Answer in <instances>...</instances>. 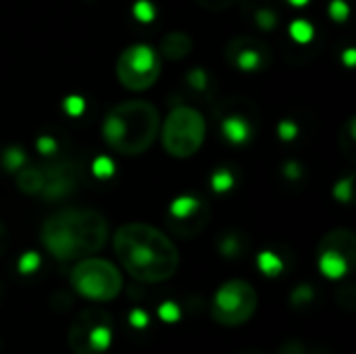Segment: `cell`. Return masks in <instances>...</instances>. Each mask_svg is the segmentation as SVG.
Listing matches in <instances>:
<instances>
[{
    "mask_svg": "<svg viewBox=\"0 0 356 354\" xmlns=\"http://www.w3.org/2000/svg\"><path fill=\"white\" fill-rule=\"evenodd\" d=\"M169 217H171V227L179 236L188 238L198 234L202 225L209 221V209L204 207L202 200L194 196H179L171 202Z\"/></svg>",
    "mask_w": 356,
    "mask_h": 354,
    "instance_id": "8fae6325",
    "label": "cell"
},
{
    "mask_svg": "<svg viewBox=\"0 0 356 354\" xmlns=\"http://www.w3.org/2000/svg\"><path fill=\"white\" fill-rule=\"evenodd\" d=\"M92 169H94V175H96V177H111V175H113V171H115V165H113V161H111V159L100 156V159H96V161H94Z\"/></svg>",
    "mask_w": 356,
    "mask_h": 354,
    "instance_id": "7402d4cb",
    "label": "cell"
},
{
    "mask_svg": "<svg viewBox=\"0 0 356 354\" xmlns=\"http://www.w3.org/2000/svg\"><path fill=\"white\" fill-rule=\"evenodd\" d=\"M286 175H288V177H298V175H300V167H298L296 163L286 165Z\"/></svg>",
    "mask_w": 356,
    "mask_h": 354,
    "instance_id": "d590c367",
    "label": "cell"
},
{
    "mask_svg": "<svg viewBox=\"0 0 356 354\" xmlns=\"http://www.w3.org/2000/svg\"><path fill=\"white\" fill-rule=\"evenodd\" d=\"M290 35H292L296 42L307 44V42H311V40H313L315 29H313V25H311L309 21H305V19H296V21L290 25Z\"/></svg>",
    "mask_w": 356,
    "mask_h": 354,
    "instance_id": "e0dca14e",
    "label": "cell"
},
{
    "mask_svg": "<svg viewBox=\"0 0 356 354\" xmlns=\"http://www.w3.org/2000/svg\"><path fill=\"white\" fill-rule=\"evenodd\" d=\"M54 148H56V142H54L50 136H42V138L38 140V150H40V152H44V154H52V152H54Z\"/></svg>",
    "mask_w": 356,
    "mask_h": 354,
    "instance_id": "f546056e",
    "label": "cell"
},
{
    "mask_svg": "<svg viewBox=\"0 0 356 354\" xmlns=\"http://www.w3.org/2000/svg\"><path fill=\"white\" fill-rule=\"evenodd\" d=\"M163 146L175 159L194 156L207 138V121L192 106H175L163 123Z\"/></svg>",
    "mask_w": 356,
    "mask_h": 354,
    "instance_id": "5b68a950",
    "label": "cell"
},
{
    "mask_svg": "<svg viewBox=\"0 0 356 354\" xmlns=\"http://www.w3.org/2000/svg\"><path fill=\"white\" fill-rule=\"evenodd\" d=\"M198 4L207 6V8H213V10H219V8H227L232 6L236 0H196Z\"/></svg>",
    "mask_w": 356,
    "mask_h": 354,
    "instance_id": "4dcf8cb0",
    "label": "cell"
},
{
    "mask_svg": "<svg viewBox=\"0 0 356 354\" xmlns=\"http://www.w3.org/2000/svg\"><path fill=\"white\" fill-rule=\"evenodd\" d=\"M353 184H355L353 177L340 179V182L334 186V198L340 200V202H344V204H348V202L353 200Z\"/></svg>",
    "mask_w": 356,
    "mask_h": 354,
    "instance_id": "ffe728a7",
    "label": "cell"
},
{
    "mask_svg": "<svg viewBox=\"0 0 356 354\" xmlns=\"http://www.w3.org/2000/svg\"><path fill=\"white\" fill-rule=\"evenodd\" d=\"M188 79H190V83H194V88H204V83H207V75L200 69H196Z\"/></svg>",
    "mask_w": 356,
    "mask_h": 354,
    "instance_id": "1f68e13d",
    "label": "cell"
},
{
    "mask_svg": "<svg viewBox=\"0 0 356 354\" xmlns=\"http://www.w3.org/2000/svg\"><path fill=\"white\" fill-rule=\"evenodd\" d=\"M290 2H292L294 6H302V4H307L309 0H290Z\"/></svg>",
    "mask_w": 356,
    "mask_h": 354,
    "instance_id": "8d00e7d4",
    "label": "cell"
},
{
    "mask_svg": "<svg viewBox=\"0 0 356 354\" xmlns=\"http://www.w3.org/2000/svg\"><path fill=\"white\" fill-rule=\"evenodd\" d=\"M159 317H161L163 321H167V323L177 321V319H179V309H177V305H173V303H165V305H161V309H159Z\"/></svg>",
    "mask_w": 356,
    "mask_h": 354,
    "instance_id": "484cf974",
    "label": "cell"
},
{
    "mask_svg": "<svg viewBox=\"0 0 356 354\" xmlns=\"http://www.w3.org/2000/svg\"><path fill=\"white\" fill-rule=\"evenodd\" d=\"M113 248L121 267L138 282L161 284L179 267V250L173 240L148 223H125L113 236Z\"/></svg>",
    "mask_w": 356,
    "mask_h": 354,
    "instance_id": "6da1fadb",
    "label": "cell"
},
{
    "mask_svg": "<svg viewBox=\"0 0 356 354\" xmlns=\"http://www.w3.org/2000/svg\"><path fill=\"white\" fill-rule=\"evenodd\" d=\"M311 300H313V288L311 286H300L292 294V303L294 305H302V303H311Z\"/></svg>",
    "mask_w": 356,
    "mask_h": 354,
    "instance_id": "83f0119b",
    "label": "cell"
},
{
    "mask_svg": "<svg viewBox=\"0 0 356 354\" xmlns=\"http://www.w3.org/2000/svg\"><path fill=\"white\" fill-rule=\"evenodd\" d=\"M44 188H42V196L46 200H58V198H65L69 196L73 190H75V173L69 165L60 163V165H54L50 169H44Z\"/></svg>",
    "mask_w": 356,
    "mask_h": 354,
    "instance_id": "7c38bea8",
    "label": "cell"
},
{
    "mask_svg": "<svg viewBox=\"0 0 356 354\" xmlns=\"http://www.w3.org/2000/svg\"><path fill=\"white\" fill-rule=\"evenodd\" d=\"M342 58H344V63H346L348 67H353V65H355V61H356V50H355V48H348V50L344 52V56H342Z\"/></svg>",
    "mask_w": 356,
    "mask_h": 354,
    "instance_id": "e575fe53",
    "label": "cell"
},
{
    "mask_svg": "<svg viewBox=\"0 0 356 354\" xmlns=\"http://www.w3.org/2000/svg\"><path fill=\"white\" fill-rule=\"evenodd\" d=\"M71 286L79 296L92 303H108L121 294L123 275L111 261L86 257L75 263L71 271Z\"/></svg>",
    "mask_w": 356,
    "mask_h": 354,
    "instance_id": "277c9868",
    "label": "cell"
},
{
    "mask_svg": "<svg viewBox=\"0 0 356 354\" xmlns=\"http://www.w3.org/2000/svg\"><path fill=\"white\" fill-rule=\"evenodd\" d=\"M257 265H259V269H261L265 275H269V277H277V275L284 271L282 259H280L275 252H271V250H263V252L259 255V259H257Z\"/></svg>",
    "mask_w": 356,
    "mask_h": 354,
    "instance_id": "2e32d148",
    "label": "cell"
},
{
    "mask_svg": "<svg viewBox=\"0 0 356 354\" xmlns=\"http://www.w3.org/2000/svg\"><path fill=\"white\" fill-rule=\"evenodd\" d=\"M67 342L75 354L106 353L113 342V317L102 309L79 311L71 321Z\"/></svg>",
    "mask_w": 356,
    "mask_h": 354,
    "instance_id": "52a82bcc",
    "label": "cell"
},
{
    "mask_svg": "<svg viewBox=\"0 0 356 354\" xmlns=\"http://www.w3.org/2000/svg\"><path fill=\"white\" fill-rule=\"evenodd\" d=\"M25 163V154L21 148H6L2 152V167L10 173H17Z\"/></svg>",
    "mask_w": 356,
    "mask_h": 354,
    "instance_id": "ac0fdd59",
    "label": "cell"
},
{
    "mask_svg": "<svg viewBox=\"0 0 356 354\" xmlns=\"http://www.w3.org/2000/svg\"><path fill=\"white\" fill-rule=\"evenodd\" d=\"M277 131H280L282 140H294V138L298 136V127H296V123H294V121H290V119L282 121Z\"/></svg>",
    "mask_w": 356,
    "mask_h": 354,
    "instance_id": "4316f807",
    "label": "cell"
},
{
    "mask_svg": "<svg viewBox=\"0 0 356 354\" xmlns=\"http://www.w3.org/2000/svg\"><path fill=\"white\" fill-rule=\"evenodd\" d=\"M227 61L242 71H263L269 67L273 54L271 48L254 38H234L225 48Z\"/></svg>",
    "mask_w": 356,
    "mask_h": 354,
    "instance_id": "30bf717a",
    "label": "cell"
},
{
    "mask_svg": "<svg viewBox=\"0 0 356 354\" xmlns=\"http://www.w3.org/2000/svg\"><path fill=\"white\" fill-rule=\"evenodd\" d=\"M134 13H136V17H138L140 21L148 23V21H152V17H154V6H152L148 0H138L136 6H134Z\"/></svg>",
    "mask_w": 356,
    "mask_h": 354,
    "instance_id": "603a6c76",
    "label": "cell"
},
{
    "mask_svg": "<svg viewBox=\"0 0 356 354\" xmlns=\"http://www.w3.org/2000/svg\"><path fill=\"white\" fill-rule=\"evenodd\" d=\"M40 240L54 259L81 261L104 248L108 221L94 209H60L42 223Z\"/></svg>",
    "mask_w": 356,
    "mask_h": 354,
    "instance_id": "7a4b0ae2",
    "label": "cell"
},
{
    "mask_svg": "<svg viewBox=\"0 0 356 354\" xmlns=\"http://www.w3.org/2000/svg\"><path fill=\"white\" fill-rule=\"evenodd\" d=\"M356 240L350 230H334L319 244V271L327 280H342L355 265Z\"/></svg>",
    "mask_w": 356,
    "mask_h": 354,
    "instance_id": "9c48e42d",
    "label": "cell"
},
{
    "mask_svg": "<svg viewBox=\"0 0 356 354\" xmlns=\"http://www.w3.org/2000/svg\"><path fill=\"white\" fill-rule=\"evenodd\" d=\"M221 131L234 144H246L252 138V125L240 115L225 117V121L221 123Z\"/></svg>",
    "mask_w": 356,
    "mask_h": 354,
    "instance_id": "5bb4252c",
    "label": "cell"
},
{
    "mask_svg": "<svg viewBox=\"0 0 356 354\" xmlns=\"http://www.w3.org/2000/svg\"><path fill=\"white\" fill-rule=\"evenodd\" d=\"M348 15H350V8H348V4L344 0H334L330 4V17L334 21H346Z\"/></svg>",
    "mask_w": 356,
    "mask_h": 354,
    "instance_id": "d4e9b609",
    "label": "cell"
},
{
    "mask_svg": "<svg viewBox=\"0 0 356 354\" xmlns=\"http://www.w3.org/2000/svg\"><path fill=\"white\" fill-rule=\"evenodd\" d=\"M161 75V58L148 44H134L117 58V79L131 92L148 90Z\"/></svg>",
    "mask_w": 356,
    "mask_h": 354,
    "instance_id": "ba28073f",
    "label": "cell"
},
{
    "mask_svg": "<svg viewBox=\"0 0 356 354\" xmlns=\"http://www.w3.org/2000/svg\"><path fill=\"white\" fill-rule=\"evenodd\" d=\"M259 307L257 290L244 280L225 282L213 296L211 317L225 328H236L246 323Z\"/></svg>",
    "mask_w": 356,
    "mask_h": 354,
    "instance_id": "8992f818",
    "label": "cell"
},
{
    "mask_svg": "<svg viewBox=\"0 0 356 354\" xmlns=\"http://www.w3.org/2000/svg\"><path fill=\"white\" fill-rule=\"evenodd\" d=\"M211 184H213V190L215 192H227L234 186V175L227 169H219V171L213 173Z\"/></svg>",
    "mask_w": 356,
    "mask_h": 354,
    "instance_id": "d6986e66",
    "label": "cell"
},
{
    "mask_svg": "<svg viewBox=\"0 0 356 354\" xmlns=\"http://www.w3.org/2000/svg\"><path fill=\"white\" fill-rule=\"evenodd\" d=\"M161 129L159 108L148 100H123L108 108L102 121L104 142L119 154H144Z\"/></svg>",
    "mask_w": 356,
    "mask_h": 354,
    "instance_id": "3957f363",
    "label": "cell"
},
{
    "mask_svg": "<svg viewBox=\"0 0 356 354\" xmlns=\"http://www.w3.org/2000/svg\"><path fill=\"white\" fill-rule=\"evenodd\" d=\"M15 177H17L19 190L25 192V194H29V196L40 194L42 188H44V182H46L44 169H38V167H21V169L15 173Z\"/></svg>",
    "mask_w": 356,
    "mask_h": 354,
    "instance_id": "9a60e30c",
    "label": "cell"
},
{
    "mask_svg": "<svg viewBox=\"0 0 356 354\" xmlns=\"http://www.w3.org/2000/svg\"><path fill=\"white\" fill-rule=\"evenodd\" d=\"M192 50V38L184 31H171L161 40V54L171 61H181Z\"/></svg>",
    "mask_w": 356,
    "mask_h": 354,
    "instance_id": "4fadbf2b",
    "label": "cell"
},
{
    "mask_svg": "<svg viewBox=\"0 0 356 354\" xmlns=\"http://www.w3.org/2000/svg\"><path fill=\"white\" fill-rule=\"evenodd\" d=\"M67 111H69L71 115H79V113L83 111L81 98H69V100H67Z\"/></svg>",
    "mask_w": 356,
    "mask_h": 354,
    "instance_id": "d6a6232c",
    "label": "cell"
},
{
    "mask_svg": "<svg viewBox=\"0 0 356 354\" xmlns=\"http://www.w3.org/2000/svg\"><path fill=\"white\" fill-rule=\"evenodd\" d=\"M40 267V257L35 252H25L19 261V271L21 273H33Z\"/></svg>",
    "mask_w": 356,
    "mask_h": 354,
    "instance_id": "cb8c5ba5",
    "label": "cell"
},
{
    "mask_svg": "<svg viewBox=\"0 0 356 354\" xmlns=\"http://www.w3.org/2000/svg\"><path fill=\"white\" fill-rule=\"evenodd\" d=\"M221 252H223V255H236V252H238V242H236V240H225V242L221 244Z\"/></svg>",
    "mask_w": 356,
    "mask_h": 354,
    "instance_id": "836d02e7",
    "label": "cell"
},
{
    "mask_svg": "<svg viewBox=\"0 0 356 354\" xmlns=\"http://www.w3.org/2000/svg\"><path fill=\"white\" fill-rule=\"evenodd\" d=\"M129 321H131V325H134V328H138V330H144V328L148 325V315H146L144 311L136 309V311L131 313Z\"/></svg>",
    "mask_w": 356,
    "mask_h": 354,
    "instance_id": "f1b7e54d",
    "label": "cell"
},
{
    "mask_svg": "<svg viewBox=\"0 0 356 354\" xmlns=\"http://www.w3.org/2000/svg\"><path fill=\"white\" fill-rule=\"evenodd\" d=\"M254 19H257V25H259L261 29H273V27H275V23H277L275 13H273V10H269V8H261V10H257Z\"/></svg>",
    "mask_w": 356,
    "mask_h": 354,
    "instance_id": "44dd1931",
    "label": "cell"
}]
</instances>
